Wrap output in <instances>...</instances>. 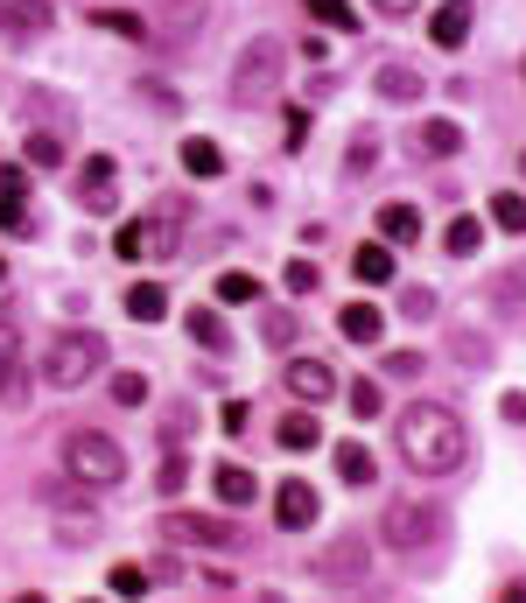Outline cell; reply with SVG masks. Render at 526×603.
<instances>
[{
  "instance_id": "obj_1",
  "label": "cell",
  "mask_w": 526,
  "mask_h": 603,
  "mask_svg": "<svg viewBox=\"0 0 526 603\" xmlns=\"http://www.w3.org/2000/svg\"><path fill=\"white\" fill-rule=\"evenodd\" d=\"M393 442H401L407 470H421V478H449V470H463V457H471V428L442 401H407L401 421H393Z\"/></svg>"
},
{
  "instance_id": "obj_2",
  "label": "cell",
  "mask_w": 526,
  "mask_h": 603,
  "mask_svg": "<svg viewBox=\"0 0 526 603\" xmlns=\"http://www.w3.org/2000/svg\"><path fill=\"white\" fill-rule=\"evenodd\" d=\"M64 470L70 484H85V492H106V484L127 478V449L106 436V428H78V436H64Z\"/></svg>"
},
{
  "instance_id": "obj_3",
  "label": "cell",
  "mask_w": 526,
  "mask_h": 603,
  "mask_svg": "<svg viewBox=\"0 0 526 603\" xmlns=\"http://www.w3.org/2000/svg\"><path fill=\"white\" fill-rule=\"evenodd\" d=\"M99 365H106V337L99 330H56L50 351H43V380L50 386H85Z\"/></svg>"
},
{
  "instance_id": "obj_4",
  "label": "cell",
  "mask_w": 526,
  "mask_h": 603,
  "mask_svg": "<svg viewBox=\"0 0 526 603\" xmlns=\"http://www.w3.org/2000/svg\"><path fill=\"white\" fill-rule=\"evenodd\" d=\"M380 540L393 555H421L428 540H442V513H436V505H421V498H393L380 513Z\"/></svg>"
},
{
  "instance_id": "obj_5",
  "label": "cell",
  "mask_w": 526,
  "mask_h": 603,
  "mask_svg": "<svg viewBox=\"0 0 526 603\" xmlns=\"http://www.w3.org/2000/svg\"><path fill=\"white\" fill-rule=\"evenodd\" d=\"M281 70H288V43H274V35L246 43V50H239V70H232V99L239 106H260L281 85Z\"/></svg>"
},
{
  "instance_id": "obj_6",
  "label": "cell",
  "mask_w": 526,
  "mask_h": 603,
  "mask_svg": "<svg viewBox=\"0 0 526 603\" xmlns=\"http://www.w3.org/2000/svg\"><path fill=\"white\" fill-rule=\"evenodd\" d=\"M147 43H162V50H190L204 22H211V0H147Z\"/></svg>"
},
{
  "instance_id": "obj_7",
  "label": "cell",
  "mask_w": 526,
  "mask_h": 603,
  "mask_svg": "<svg viewBox=\"0 0 526 603\" xmlns=\"http://www.w3.org/2000/svg\"><path fill=\"white\" fill-rule=\"evenodd\" d=\"M162 540H190V548H246V526L218 519V513H183V505H168L155 519Z\"/></svg>"
},
{
  "instance_id": "obj_8",
  "label": "cell",
  "mask_w": 526,
  "mask_h": 603,
  "mask_svg": "<svg viewBox=\"0 0 526 603\" xmlns=\"http://www.w3.org/2000/svg\"><path fill=\"white\" fill-rule=\"evenodd\" d=\"M281 393H288L295 407H316V414H324V401L337 393V372L324 365V358H288V365H281Z\"/></svg>"
},
{
  "instance_id": "obj_9",
  "label": "cell",
  "mask_w": 526,
  "mask_h": 603,
  "mask_svg": "<svg viewBox=\"0 0 526 603\" xmlns=\"http://www.w3.org/2000/svg\"><path fill=\"white\" fill-rule=\"evenodd\" d=\"M70 190H78V204L85 211H112V204H120V162L112 155H91V162H78V183H70Z\"/></svg>"
},
{
  "instance_id": "obj_10",
  "label": "cell",
  "mask_w": 526,
  "mask_h": 603,
  "mask_svg": "<svg viewBox=\"0 0 526 603\" xmlns=\"http://www.w3.org/2000/svg\"><path fill=\"white\" fill-rule=\"evenodd\" d=\"M316 513H324L316 484H303V478L274 484V526H281V534H309V526H316Z\"/></svg>"
},
{
  "instance_id": "obj_11",
  "label": "cell",
  "mask_w": 526,
  "mask_h": 603,
  "mask_svg": "<svg viewBox=\"0 0 526 603\" xmlns=\"http://www.w3.org/2000/svg\"><path fill=\"white\" fill-rule=\"evenodd\" d=\"M471 22H478V0H442V8L428 14V43H436V50H463V43H471Z\"/></svg>"
},
{
  "instance_id": "obj_12",
  "label": "cell",
  "mask_w": 526,
  "mask_h": 603,
  "mask_svg": "<svg viewBox=\"0 0 526 603\" xmlns=\"http://www.w3.org/2000/svg\"><path fill=\"white\" fill-rule=\"evenodd\" d=\"M274 442L288 449V457H309V449H324V414L316 407H288L274 421Z\"/></svg>"
},
{
  "instance_id": "obj_13",
  "label": "cell",
  "mask_w": 526,
  "mask_h": 603,
  "mask_svg": "<svg viewBox=\"0 0 526 603\" xmlns=\"http://www.w3.org/2000/svg\"><path fill=\"white\" fill-rule=\"evenodd\" d=\"M141 224H147V218H141ZM183 224H190L183 197H162V204H155V224H147V253H155V260H168V253L183 246Z\"/></svg>"
},
{
  "instance_id": "obj_14",
  "label": "cell",
  "mask_w": 526,
  "mask_h": 603,
  "mask_svg": "<svg viewBox=\"0 0 526 603\" xmlns=\"http://www.w3.org/2000/svg\"><path fill=\"white\" fill-rule=\"evenodd\" d=\"M56 22L50 0H0V35H14V43H29V35H43Z\"/></svg>"
},
{
  "instance_id": "obj_15",
  "label": "cell",
  "mask_w": 526,
  "mask_h": 603,
  "mask_svg": "<svg viewBox=\"0 0 526 603\" xmlns=\"http://www.w3.org/2000/svg\"><path fill=\"white\" fill-rule=\"evenodd\" d=\"M337 330H344V344H380V337H386V309H380V302H344V309H337Z\"/></svg>"
},
{
  "instance_id": "obj_16",
  "label": "cell",
  "mask_w": 526,
  "mask_h": 603,
  "mask_svg": "<svg viewBox=\"0 0 526 603\" xmlns=\"http://www.w3.org/2000/svg\"><path fill=\"white\" fill-rule=\"evenodd\" d=\"M372 91H380V99H393V106H415L428 85H421L415 64H380V70H372Z\"/></svg>"
},
{
  "instance_id": "obj_17",
  "label": "cell",
  "mask_w": 526,
  "mask_h": 603,
  "mask_svg": "<svg viewBox=\"0 0 526 603\" xmlns=\"http://www.w3.org/2000/svg\"><path fill=\"white\" fill-rule=\"evenodd\" d=\"M183 330H190V337H197V351H211V358L232 351V330H224V316H218V309H204V302H197V309H183Z\"/></svg>"
},
{
  "instance_id": "obj_18",
  "label": "cell",
  "mask_w": 526,
  "mask_h": 603,
  "mask_svg": "<svg viewBox=\"0 0 526 603\" xmlns=\"http://www.w3.org/2000/svg\"><path fill=\"white\" fill-rule=\"evenodd\" d=\"M211 492H218V505H253L260 498V478L246 463H218L211 470Z\"/></svg>"
},
{
  "instance_id": "obj_19",
  "label": "cell",
  "mask_w": 526,
  "mask_h": 603,
  "mask_svg": "<svg viewBox=\"0 0 526 603\" xmlns=\"http://www.w3.org/2000/svg\"><path fill=\"white\" fill-rule=\"evenodd\" d=\"M457 147H463V127H457V120H421V127H415V155L449 162Z\"/></svg>"
},
{
  "instance_id": "obj_20",
  "label": "cell",
  "mask_w": 526,
  "mask_h": 603,
  "mask_svg": "<svg viewBox=\"0 0 526 603\" xmlns=\"http://www.w3.org/2000/svg\"><path fill=\"white\" fill-rule=\"evenodd\" d=\"M380 239H386V246H415V239H421V211L401 204V197L380 204Z\"/></svg>"
},
{
  "instance_id": "obj_21",
  "label": "cell",
  "mask_w": 526,
  "mask_h": 603,
  "mask_svg": "<svg viewBox=\"0 0 526 603\" xmlns=\"http://www.w3.org/2000/svg\"><path fill=\"white\" fill-rule=\"evenodd\" d=\"M351 274H359L365 288H386V281H393V246H386V239H365V246L351 253Z\"/></svg>"
},
{
  "instance_id": "obj_22",
  "label": "cell",
  "mask_w": 526,
  "mask_h": 603,
  "mask_svg": "<svg viewBox=\"0 0 526 603\" xmlns=\"http://www.w3.org/2000/svg\"><path fill=\"white\" fill-rule=\"evenodd\" d=\"M183 168H190L197 183H218L224 176V147L204 141V134H190V141H183Z\"/></svg>"
},
{
  "instance_id": "obj_23",
  "label": "cell",
  "mask_w": 526,
  "mask_h": 603,
  "mask_svg": "<svg viewBox=\"0 0 526 603\" xmlns=\"http://www.w3.org/2000/svg\"><path fill=\"white\" fill-rule=\"evenodd\" d=\"M14 393H22V337L0 316V401H14Z\"/></svg>"
},
{
  "instance_id": "obj_24",
  "label": "cell",
  "mask_w": 526,
  "mask_h": 603,
  "mask_svg": "<svg viewBox=\"0 0 526 603\" xmlns=\"http://www.w3.org/2000/svg\"><path fill=\"white\" fill-rule=\"evenodd\" d=\"M127 316H134V324H162V316H168V288H162V281H134V288H127Z\"/></svg>"
},
{
  "instance_id": "obj_25",
  "label": "cell",
  "mask_w": 526,
  "mask_h": 603,
  "mask_svg": "<svg viewBox=\"0 0 526 603\" xmlns=\"http://www.w3.org/2000/svg\"><path fill=\"white\" fill-rule=\"evenodd\" d=\"M359 555H365L359 540H337V548L316 561V575H324V582H359V575H365V569H359Z\"/></svg>"
},
{
  "instance_id": "obj_26",
  "label": "cell",
  "mask_w": 526,
  "mask_h": 603,
  "mask_svg": "<svg viewBox=\"0 0 526 603\" xmlns=\"http://www.w3.org/2000/svg\"><path fill=\"white\" fill-rule=\"evenodd\" d=\"M337 478H344V484H372V478H380L372 449L365 442H337Z\"/></svg>"
},
{
  "instance_id": "obj_27",
  "label": "cell",
  "mask_w": 526,
  "mask_h": 603,
  "mask_svg": "<svg viewBox=\"0 0 526 603\" xmlns=\"http://www.w3.org/2000/svg\"><path fill=\"white\" fill-rule=\"evenodd\" d=\"M484 246V218H449V232H442V253L449 260H471Z\"/></svg>"
},
{
  "instance_id": "obj_28",
  "label": "cell",
  "mask_w": 526,
  "mask_h": 603,
  "mask_svg": "<svg viewBox=\"0 0 526 603\" xmlns=\"http://www.w3.org/2000/svg\"><path fill=\"white\" fill-rule=\"evenodd\" d=\"M303 8H309V22H324V29H337V35L359 29V8H351V0H303Z\"/></svg>"
},
{
  "instance_id": "obj_29",
  "label": "cell",
  "mask_w": 526,
  "mask_h": 603,
  "mask_svg": "<svg viewBox=\"0 0 526 603\" xmlns=\"http://www.w3.org/2000/svg\"><path fill=\"white\" fill-rule=\"evenodd\" d=\"M218 302H232V309L260 302V274H246V267H224V274H218Z\"/></svg>"
},
{
  "instance_id": "obj_30",
  "label": "cell",
  "mask_w": 526,
  "mask_h": 603,
  "mask_svg": "<svg viewBox=\"0 0 526 603\" xmlns=\"http://www.w3.org/2000/svg\"><path fill=\"white\" fill-rule=\"evenodd\" d=\"M56 162H64V141H56L50 127H43V134H29V141H22V168H35V176H43V168H56Z\"/></svg>"
},
{
  "instance_id": "obj_31",
  "label": "cell",
  "mask_w": 526,
  "mask_h": 603,
  "mask_svg": "<svg viewBox=\"0 0 526 603\" xmlns=\"http://www.w3.org/2000/svg\"><path fill=\"white\" fill-rule=\"evenodd\" d=\"M260 344L288 351V344H295V316H288V309H260Z\"/></svg>"
},
{
  "instance_id": "obj_32",
  "label": "cell",
  "mask_w": 526,
  "mask_h": 603,
  "mask_svg": "<svg viewBox=\"0 0 526 603\" xmlns=\"http://www.w3.org/2000/svg\"><path fill=\"white\" fill-rule=\"evenodd\" d=\"M91 22L112 29V35H134V43H147V22H141V14H127V8H91Z\"/></svg>"
},
{
  "instance_id": "obj_33",
  "label": "cell",
  "mask_w": 526,
  "mask_h": 603,
  "mask_svg": "<svg viewBox=\"0 0 526 603\" xmlns=\"http://www.w3.org/2000/svg\"><path fill=\"white\" fill-rule=\"evenodd\" d=\"M492 218H498V232H526V197L519 190H498L492 197Z\"/></svg>"
},
{
  "instance_id": "obj_34",
  "label": "cell",
  "mask_w": 526,
  "mask_h": 603,
  "mask_svg": "<svg viewBox=\"0 0 526 603\" xmlns=\"http://www.w3.org/2000/svg\"><path fill=\"white\" fill-rule=\"evenodd\" d=\"M155 484H162V498H176L183 484H190V457H183V449H168V457H162V478H155Z\"/></svg>"
},
{
  "instance_id": "obj_35",
  "label": "cell",
  "mask_w": 526,
  "mask_h": 603,
  "mask_svg": "<svg viewBox=\"0 0 526 603\" xmlns=\"http://www.w3.org/2000/svg\"><path fill=\"white\" fill-rule=\"evenodd\" d=\"M112 407H147V380H141V372H112Z\"/></svg>"
},
{
  "instance_id": "obj_36",
  "label": "cell",
  "mask_w": 526,
  "mask_h": 603,
  "mask_svg": "<svg viewBox=\"0 0 526 603\" xmlns=\"http://www.w3.org/2000/svg\"><path fill=\"white\" fill-rule=\"evenodd\" d=\"M0 232H8V239H35V218L22 211V197H0Z\"/></svg>"
},
{
  "instance_id": "obj_37",
  "label": "cell",
  "mask_w": 526,
  "mask_h": 603,
  "mask_svg": "<svg viewBox=\"0 0 526 603\" xmlns=\"http://www.w3.org/2000/svg\"><path fill=\"white\" fill-rule=\"evenodd\" d=\"M380 407H386V386H380V380H359V386H351V414H359V421H372Z\"/></svg>"
},
{
  "instance_id": "obj_38",
  "label": "cell",
  "mask_w": 526,
  "mask_h": 603,
  "mask_svg": "<svg viewBox=\"0 0 526 603\" xmlns=\"http://www.w3.org/2000/svg\"><path fill=\"white\" fill-rule=\"evenodd\" d=\"M316 281H324V274H316L309 260H288V267H281V288H288V295H316Z\"/></svg>"
},
{
  "instance_id": "obj_39",
  "label": "cell",
  "mask_w": 526,
  "mask_h": 603,
  "mask_svg": "<svg viewBox=\"0 0 526 603\" xmlns=\"http://www.w3.org/2000/svg\"><path fill=\"white\" fill-rule=\"evenodd\" d=\"M112 596H147V569H141V561H120V569H112Z\"/></svg>"
},
{
  "instance_id": "obj_40",
  "label": "cell",
  "mask_w": 526,
  "mask_h": 603,
  "mask_svg": "<svg viewBox=\"0 0 526 603\" xmlns=\"http://www.w3.org/2000/svg\"><path fill=\"white\" fill-rule=\"evenodd\" d=\"M112 253H120V260H141V253H147V224H120V239H112Z\"/></svg>"
},
{
  "instance_id": "obj_41",
  "label": "cell",
  "mask_w": 526,
  "mask_h": 603,
  "mask_svg": "<svg viewBox=\"0 0 526 603\" xmlns=\"http://www.w3.org/2000/svg\"><path fill=\"white\" fill-rule=\"evenodd\" d=\"M246 421H253V401H224V407H218V428H224V436H239Z\"/></svg>"
},
{
  "instance_id": "obj_42",
  "label": "cell",
  "mask_w": 526,
  "mask_h": 603,
  "mask_svg": "<svg viewBox=\"0 0 526 603\" xmlns=\"http://www.w3.org/2000/svg\"><path fill=\"white\" fill-rule=\"evenodd\" d=\"M0 197H29V168L22 162H0Z\"/></svg>"
},
{
  "instance_id": "obj_43",
  "label": "cell",
  "mask_w": 526,
  "mask_h": 603,
  "mask_svg": "<svg viewBox=\"0 0 526 603\" xmlns=\"http://www.w3.org/2000/svg\"><path fill=\"white\" fill-rule=\"evenodd\" d=\"M365 162H380V134H351V168H365Z\"/></svg>"
},
{
  "instance_id": "obj_44",
  "label": "cell",
  "mask_w": 526,
  "mask_h": 603,
  "mask_svg": "<svg viewBox=\"0 0 526 603\" xmlns=\"http://www.w3.org/2000/svg\"><path fill=\"white\" fill-rule=\"evenodd\" d=\"M386 372H393V380H415V372H421V351H393Z\"/></svg>"
},
{
  "instance_id": "obj_45",
  "label": "cell",
  "mask_w": 526,
  "mask_h": 603,
  "mask_svg": "<svg viewBox=\"0 0 526 603\" xmlns=\"http://www.w3.org/2000/svg\"><path fill=\"white\" fill-rule=\"evenodd\" d=\"M309 141V106H288V147Z\"/></svg>"
},
{
  "instance_id": "obj_46",
  "label": "cell",
  "mask_w": 526,
  "mask_h": 603,
  "mask_svg": "<svg viewBox=\"0 0 526 603\" xmlns=\"http://www.w3.org/2000/svg\"><path fill=\"white\" fill-rule=\"evenodd\" d=\"M401 309H407V316H428V309H436V288H407Z\"/></svg>"
},
{
  "instance_id": "obj_47",
  "label": "cell",
  "mask_w": 526,
  "mask_h": 603,
  "mask_svg": "<svg viewBox=\"0 0 526 603\" xmlns=\"http://www.w3.org/2000/svg\"><path fill=\"white\" fill-rule=\"evenodd\" d=\"M505 421H513V428H526V393H505Z\"/></svg>"
},
{
  "instance_id": "obj_48",
  "label": "cell",
  "mask_w": 526,
  "mask_h": 603,
  "mask_svg": "<svg viewBox=\"0 0 526 603\" xmlns=\"http://www.w3.org/2000/svg\"><path fill=\"white\" fill-rule=\"evenodd\" d=\"M372 8H380V14H393V22H401V14H415V0H372Z\"/></svg>"
},
{
  "instance_id": "obj_49",
  "label": "cell",
  "mask_w": 526,
  "mask_h": 603,
  "mask_svg": "<svg viewBox=\"0 0 526 603\" xmlns=\"http://www.w3.org/2000/svg\"><path fill=\"white\" fill-rule=\"evenodd\" d=\"M498 603H526V575H513V582H505V590H498Z\"/></svg>"
},
{
  "instance_id": "obj_50",
  "label": "cell",
  "mask_w": 526,
  "mask_h": 603,
  "mask_svg": "<svg viewBox=\"0 0 526 603\" xmlns=\"http://www.w3.org/2000/svg\"><path fill=\"white\" fill-rule=\"evenodd\" d=\"M14 603H50V596H43V590H22V596H14Z\"/></svg>"
},
{
  "instance_id": "obj_51",
  "label": "cell",
  "mask_w": 526,
  "mask_h": 603,
  "mask_svg": "<svg viewBox=\"0 0 526 603\" xmlns=\"http://www.w3.org/2000/svg\"><path fill=\"white\" fill-rule=\"evenodd\" d=\"M519 176H526V147H519Z\"/></svg>"
},
{
  "instance_id": "obj_52",
  "label": "cell",
  "mask_w": 526,
  "mask_h": 603,
  "mask_svg": "<svg viewBox=\"0 0 526 603\" xmlns=\"http://www.w3.org/2000/svg\"><path fill=\"white\" fill-rule=\"evenodd\" d=\"M0 281H8V260H0Z\"/></svg>"
},
{
  "instance_id": "obj_53",
  "label": "cell",
  "mask_w": 526,
  "mask_h": 603,
  "mask_svg": "<svg viewBox=\"0 0 526 603\" xmlns=\"http://www.w3.org/2000/svg\"><path fill=\"white\" fill-rule=\"evenodd\" d=\"M85 603H99V596H85Z\"/></svg>"
}]
</instances>
